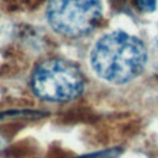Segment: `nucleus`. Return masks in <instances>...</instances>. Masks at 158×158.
<instances>
[{
    "label": "nucleus",
    "instance_id": "1",
    "mask_svg": "<svg viewBox=\"0 0 158 158\" xmlns=\"http://www.w3.org/2000/svg\"><path fill=\"white\" fill-rule=\"evenodd\" d=\"M147 59L148 54L143 42L122 31L102 36L90 54L94 72L101 79L114 84H123L138 77Z\"/></svg>",
    "mask_w": 158,
    "mask_h": 158
},
{
    "label": "nucleus",
    "instance_id": "2",
    "mask_svg": "<svg viewBox=\"0 0 158 158\" xmlns=\"http://www.w3.org/2000/svg\"><path fill=\"white\" fill-rule=\"evenodd\" d=\"M31 86L33 93L43 100L64 102L80 95L84 88V78L73 62L53 58L36 67Z\"/></svg>",
    "mask_w": 158,
    "mask_h": 158
},
{
    "label": "nucleus",
    "instance_id": "4",
    "mask_svg": "<svg viewBox=\"0 0 158 158\" xmlns=\"http://www.w3.org/2000/svg\"><path fill=\"white\" fill-rule=\"evenodd\" d=\"M121 151L117 148H111V149H106V151H101V152H95V153H90L86 156H81V157H77V158H117L120 156Z\"/></svg>",
    "mask_w": 158,
    "mask_h": 158
},
{
    "label": "nucleus",
    "instance_id": "6",
    "mask_svg": "<svg viewBox=\"0 0 158 158\" xmlns=\"http://www.w3.org/2000/svg\"><path fill=\"white\" fill-rule=\"evenodd\" d=\"M5 144H6V142H5V138H4V137L0 135V151H2V149H4Z\"/></svg>",
    "mask_w": 158,
    "mask_h": 158
},
{
    "label": "nucleus",
    "instance_id": "5",
    "mask_svg": "<svg viewBox=\"0 0 158 158\" xmlns=\"http://www.w3.org/2000/svg\"><path fill=\"white\" fill-rule=\"evenodd\" d=\"M136 4L141 11L152 12L157 7V0H136Z\"/></svg>",
    "mask_w": 158,
    "mask_h": 158
},
{
    "label": "nucleus",
    "instance_id": "3",
    "mask_svg": "<svg viewBox=\"0 0 158 158\" xmlns=\"http://www.w3.org/2000/svg\"><path fill=\"white\" fill-rule=\"evenodd\" d=\"M101 12L99 0H49L47 20L58 33L81 37L98 26Z\"/></svg>",
    "mask_w": 158,
    "mask_h": 158
}]
</instances>
